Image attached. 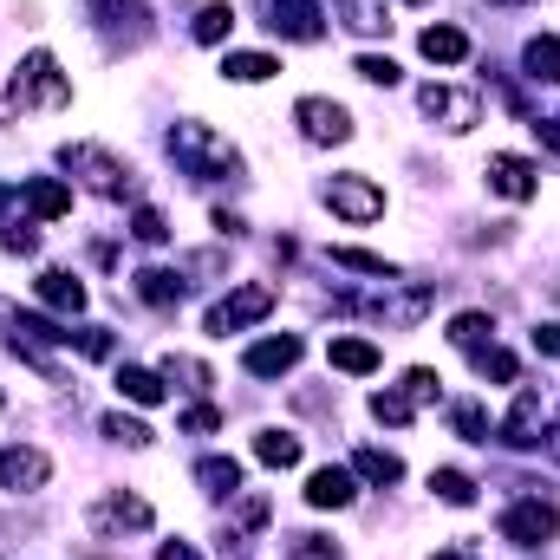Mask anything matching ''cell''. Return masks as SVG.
Masks as SVG:
<instances>
[{"mask_svg": "<svg viewBox=\"0 0 560 560\" xmlns=\"http://www.w3.org/2000/svg\"><path fill=\"white\" fill-rule=\"evenodd\" d=\"M7 105L13 112H33V105H72V79L59 72V59L52 52H26L20 59V72H13V85H7Z\"/></svg>", "mask_w": 560, "mask_h": 560, "instance_id": "1", "label": "cell"}, {"mask_svg": "<svg viewBox=\"0 0 560 560\" xmlns=\"http://www.w3.org/2000/svg\"><path fill=\"white\" fill-rule=\"evenodd\" d=\"M170 156H176L189 176H242L235 143H222L209 125H176V131H170Z\"/></svg>", "mask_w": 560, "mask_h": 560, "instance_id": "2", "label": "cell"}, {"mask_svg": "<svg viewBox=\"0 0 560 560\" xmlns=\"http://www.w3.org/2000/svg\"><path fill=\"white\" fill-rule=\"evenodd\" d=\"M275 300H280V293L268 287V280H248V287H235L229 300H215L202 326H209L215 339H229V332H248V326H261V319L275 313Z\"/></svg>", "mask_w": 560, "mask_h": 560, "instance_id": "3", "label": "cell"}, {"mask_svg": "<svg viewBox=\"0 0 560 560\" xmlns=\"http://www.w3.org/2000/svg\"><path fill=\"white\" fill-rule=\"evenodd\" d=\"M59 163H66L72 176H85L98 196H131V189H138L131 163H118V156H112V150H98V143H66V150H59Z\"/></svg>", "mask_w": 560, "mask_h": 560, "instance_id": "4", "label": "cell"}, {"mask_svg": "<svg viewBox=\"0 0 560 560\" xmlns=\"http://www.w3.org/2000/svg\"><path fill=\"white\" fill-rule=\"evenodd\" d=\"M85 7H92V20H98L105 46L131 52V46L150 39V0H85Z\"/></svg>", "mask_w": 560, "mask_h": 560, "instance_id": "5", "label": "cell"}, {"mask_svg": "<svg viewBox=\"0 0 560 560\" xmlns=\"http://www.w3.org/2000/svg\"><path fill=\"white\" fill-rule=\"evenodd\" d=\"M326 209L346 215V222H378V215H385V189H378L372 176H352V170H346V176L326 183Z\"/></svg>", "mask_w": 560, "mask_h": 560, "instance_id": "6", "label": "cell"}, {"mask_svg": "<svg viewBox=\"0 0 560 560\" xmlns=\"http://www.w3.org/2000/svg\"><path fill=\"white\" fill-rule=\"evenodd\" d=\"M555 535H560V515L541 502V495H528V502L502 509V541H515V548H548Z\"/></svg>", "mask_w": 560, "mask_h": 560, "instance_id": "7", "label": "cell"}, {"mask_svg": "<svg viewBox=\"0 0 560 560\" xmlns=\"http://www.w3.org/2000/svg\"><path fill=\"white\" fill-rule=\"evenodd\" d=\"M85 522H92V535H105V541H112V535H143L156 515H150V502H143V495H125V489H118V495H98Z\"/></svg>", "mask_w": 560, "mask_h": 560, "instance_id": "8", "label": "cell"}, {"mask_svg": "<svg viewBox=\"0 0 560 560\" xmlns=\"http://www.w3.org/2000/svg\"><path fill=\"white\" fill-rule=\"evenodd\" d=\"M418 105H423V118H436L443 131H469V125H482V98L476 92H456V85H423L418 92Z\"/></svg>", "mask_w": 560, "mask_h": 560, "instance_id": "9", "label": "cell"}, {"mask_svg": "<svg viewBox=\"0 0 560 560\" xmlns=\"http://www.w3.org/2000/svg\"><path fill=\"white\" fill-rule=\"evenodd\" d=\"M300 332H268V339H255L248 352H242V372L248 378H287L293 365H300Z\"/></svg>", "mask_w": 560, "mask_h": 560, "instance_id": "10", "label": "cell"}, {"mask_svg": "<svg viewBox=\"0 0 560 560\" xmlns=\"http://www.w3.org/2000/svg\"><path fill=\"white\" fill-rule=\"evenodd\" d=\"M293 118H300V131L313 143H346L352 138V112H346L339 98H300Z\"/></svg>", "mask_w": 560, "mask_h": 560, "instance_id": "11", "label": "cell"}, {"mask_svg": "<svg viewBox=\"0 0 560 560\" xmlns=\"http://www.w3.org/2000/svg\"><path fill=\"white\" fill-rule=\"evenodd\" d=\"M482 176H489V189H495V196H509V202H528V196L541 189V170H535L528 156H515V150H495Z\"/></svg>", "mask_w": 560, "mask_h": 560, "instance_id": "12", "label": "cell"}, {"mask_svg": "<svg viewBox=\"0 0 560 560\" xmlns=\"http://www.w3.org/2000/svg\"><path fill=\"white\" fill-rule=\"evenodd\" d=\"M52 482V463H46V450H26V443H7L0 450V489H20V495H33V489H46Z\"/></svg>", "mask_w": 560, "mask_h": 560, "instance_id": "13", "label": "cell"}, {"mask_svg": "<svg viewBox=\"0 0 560 560\" xmlns=\"http://www.w3.org/2000/svg\"><path fill=\"white\" fill-rule=\"evenodd\" d=\"M541 430H548V405H541V392H522L515 411L502 418V443H509V450H535Z\"/></svg>", "mask_w": 560, "mask_h": 560, "instance_id": "14", "label": "cell"}, {"mask_svg": "<svg viewBox=\"0 0 560 560\" xmlns=\"http://www.w3.org/2000/svg\"><path fill=\"white\" fill-rule=\"evenodd\" d=\"M268 13H275L268 26H275L280 39H319V20H326L319 0H268Z\"/></svg>", "mask_w": 560, "mask_h": 560, "instance_id": "15", "label": "cell"}, {"mask_svg": "<svg viewBox=\"0 0 560 560\" xmlns=\"http://www.w3.org/2000/svg\"><path fill=\"white\" fill-rule=\"evenodd\" d=\"M20 202H26L33 222H59V215H72V189H66L59 176H33V183L20 189Z\"/></svg>", "mask_w": 560, "mask_h": 560, "instance_id": "16", "label": "cell"}, {"mask_svg": "<svg viewBox=\"0 0 560 560\" xmlns=\"http://www.w3.org/2000/svg\"><path fill=\"white\" fill-rule=\"evenodd\" d=\"M352 495H359V476L339 469V463H326V469L306 476V502H313V509H346Z\"/></svg>", "mask_w": 560, "mask_h": 560, "instance_id": "17", "label": "cell"}, {"mask_svg": "<svg viewBox=\"0 0 560 560\" xmlns=\"http://www.w3.org/2000/svg\"><path fill=\"white\" fill-rule=\"evenodd\" d=\"M326 365H332V372H346V378H372V372H378V346L346 332V339H332V346H326Z\"/></svg>", "mask_w": 560, "mask_h": 560, "instance_id": "18", "label": "cell"}, {"mask_svg": "<svg viewBox=\"0 0 560 560\" xmlns=\"http://www.w3.org/2000/svg\"><path fill=\"white\" fill-rule=\"evenodd\" d=\"M352 476H365L372 489H398V482H405V463H398L392 450H378V443H359V450H352Z\"/></svg>", "mask_w": 560, "mask_h": 560, "instance_id": "19", "label": "cell"}, {"mask_svg": "<svg viewBox=\"0 0 560 560\" xmlns=\"http://www.w3.org/2000/svg\"><path fill=\"white\" fill-rule=\"evenodd\" d=\"M418 52L430 66H463V59H469V33H463V26H423Z\"/></svg>", "mask_w": 560, "mask_h": 560, "instance_id": "20", "label": "cell"}, {"mask_svg": "<svg viewBox=\"0 0 560 560\" xmlns=\"http://www.w3.org/2000/svg\"><path fill=\"white\" fill-rule=\"evenodd\" d=\"M39 300H46L52 313H85V280L66 275V268H46V275H39Z\"/></svg>", "mask_w": 560, "mask_h": 560, "instance_id": "21", "label": "cell"}, {"mask_svg": "<svg viewBox=\"0 0 560 560\" xmlns=\"http://www.w3.org/2000/svg\"><path fill=\"white\" fill-rule=\"evenodd\" d=\"M196 482H202V495H242V463L235 456H202L196 463Z\"/></svg>", "mask_w": 560, "mask_h": 560, "instance_id": "22", "label": "cell"}, {"mask_svg": "<svg viewBox=\"0 0 560 560\" xmlns=\"http://www.w3.org/2000/svg\"><path fill=\"white\" fill-rule=\"evenodd\" d=\"M522 66H528V79L560 85V33H535V39L522 46Z\"/></svg>", "mask_w": 560, "mask_h": 560, "instance_id": "23", "label": "cell"}, {"mask_svg": "<svg viewBox=\"0 0 560 560\" xmlns=\"http://www.w3.org/2000/svg\"><path fill=\"white\" fill-rule=\"evenodd\" d=\"M131 287H138L143 306H163V313L183 300V280L170 275V268H138V275H131Z\"/></svg>", "mask_w": 560, "mask_h": 560, "instance_id": "24", "label": "cell"}, {"mask_svg": "<svg viewBox=\"0 0 560 560\" xmlns=\"http://www.w3.org/2000/svg\"><path fill=\"white\" fill-rule=\"evenodd\" d=\"M280 59L275 52H229L222 59V79H235V85H261V79H275Z\"/></svg>", "mask_w": 560, "mask_h": 560, "instance_id": "25", "label": "cell"}, {"mask_svg": "<svg viewBox=\"0 0 560 560\" xmlns=\"http://www.w3.org/2000/svg\"><path fill=\"white\" fill-rule=\"evenodd\" d=\"M332 268H352V275H372V280H398V261H385V255H372V248H332Z\"/></svg>", "mask_w": 560, "mask_h": 560, "instance_id": "26", "label": "cell"}, {"mask_svg": "<svg viewBox=\"0 0 560 560\" xmlns=\"http://www.w3.org/2000/svg\"><path fill=\"white\" fill-rule=\"evenodd\" d=\"M118 398H131V405H163V378L143 372V365H118Z\"/></svg>", "mask_w": 560, "mask_h": 560, "instance_id": "27", "label": "cell"}, {"mask_svg": "<svg viewBox=\"0 0 560 560\" xmlns=\"http://www.w3.org/2000/svg\"><path fill=\"white\" fill-rule=\"evenodd\" d=\"M255 456H261L268 469H293V463H300V436H293V430H261V436H255Z\"/></svg>", "mask_w": 560, "mask_h": 560, "instance_id": "28", "label": "cell"}, {"mask_svg": "<svg viewBox=\"0 0 560 560\" xmlns=\"http://www.w3.org/2000/svg\"><path fill=\"white\" fill-rule=\"evenodd\" d=\"M339 13H346L352 33H392V7L385 0H339Z\"/></svg>", "mask_w": 560, "mask_h": 560, "instance_id": "29", "label": "cell"}, {"mask_svg": "<svg viewBox=\"0 0 560 560\" xmlns=\"http://www.w3.org/2000/svg\"><path fill=\"white\" fill-rule=\"evenodd\" d=\"M229 33H235V7H229V0H209V7L196 13V39H202V46H222Z\"/></svg>", "mask_w": 560, "mask_h": 560, "instance_id": "30", "label": "cell"}, {"mask_svg": "<svg viewBox=\"0 0 560 560\" xmlns=\"http://www.w3.org/2000/svg\"><path fill=\"white\" fill-rule=\"evenodd\" d=\"M430 495L450 502V509H469V502H476V482H469L463 469H430Z\"/></svg>", "mask_w": 560, "mask_h": 560, "instance_id": "31", "label": "cell"}, {"mask_svg": "<svg viewBox=\"0 0 560 560\" xmlns=\"http://www.w3.org/2000/svg\"><path fill=\"white\" fill-rule=\"evenodd\" d=\"M489 332H495V319H489V313H456V319H450V339H456L463 352H482V346H489Z\"/></svg>", "mask_w": 560, "mask_h": 560, "instance_id": "32", "label": "cell"}, {"mask_svg": "<svg viewBox=\"0 0 560 560\" xmlns=\"http://www.w3.org/2000/svg\"><path fill=\"white\" fill-rule=\"evenodd\" d=\"M163 378H183V392H209V385H215V372H209L202 359H183V352L163 359Z\"/></svg>", "mask_w": 560, "mask_h": 560, "instance_id": "33", "label": "cell"}, {"mask_svg": "<svg viewBox=\"0 0 560 560\" xmlns=\"http://www.w3.org/2000/svg\"><path fill=\"white\" fill-rule=\"evenodd\" d=\"M352 72H359L365 85H398V59H392V52H359Z\"/></svg>", "mask_w": 560, "mask_h": 560, "instance_id": "34", "label": "cell"}, {"mask_svg": "<svg viewBox=\"0 0 560 560\" xmlns=\"http://www.w3.org/2000/svg\"><path fill=\"white\" fill-rule=\"evenodd\" d=\"M105 436H112V443H125V450H150V423L125 418V411H112V418H105Z\"/></svg>", "mask_w": 560, "mask_h": 560, "instance_id": "35", "label": "cell"}, {"mask_svg": "<svg viewBox=\"0 0 560 560\" xmlns=\"http://www.w3.org/2000/svg\"><path fill=\"white\" fill-rule=\"evenodd\" d=\"M476 372H482V378H495V385H515V352L482 346V352H476Z\"/></svg>", "mask_w": 560, "mask_h": 560, "instance_id": "36", "label": "cell"}, {"mask_svg": "<svg viewBox=\"0 0 560 560\" xmlns=\"http://www.w3.org/2000/svg\"><path fill=\"white\" fill-rule=\"evenodd\" d=\"M450 423H456V436H463V443H489V411H482V405H456Z\"/></svg>", "mask_w": 560, "mask_h": 560, "instance_id": "37", "label": "cell"}, {"mask_svg": "<svg viewBox=\"0 0 560 560\" xmlns=\"http://www.w3.org/2000/svg\"><path fill=\"white\" fill-rule=\"evenodd\" d=\"M411 411H418V405H411L405 392H372V418L378 423H411Z\"/></svg>", "mask_w": 560, "mask_h": 560, "instance_id": "38", "label": "cell"}, {"mask_svg": "<svg viewBox=\"0 0 560 560\" xmlns=\"http://www.w3.org/2000/svg\"><path fill=\"white\" fill-rule=\"evenodd\" d=\"M287 555H293V560H346L326 535H287Z\"/></svg>", "mask_w": 560, "mask_h": 560, "instance_id": "39", "label": "cell"}, {"mask_svg": "<svg viewBox=\"0 0 560 560\" xmlns=\"http://www.w3.org/2000/svg\"><path fill=\"white\" fill-rule=\"evenodd\" d=\"M131 235H138L143 248H163V242H170V222H163L156 209H138V215H131Z\"/></svg>", "mask_w": 560, "mask_h": 560, "instance_id": "40", "label": "cell"}, {"mask_svg": "<svg viewBox=\"0 0 560 560\" xmlns=\"http://www.w3.org/2000/svg\"><path fill=\"white\" fill-rule=\"evenodd\" d=\"M72 346H79L85 359H112V346H118V339H112L105 326H79V332H72Z\"/></svg>", "mask_w": 560, "mask_h": 560, "instance_id": "41", "label": "cell"}, {"mask_svg": "<svg viewBox=\"0 0 560 560\" xmlns=\"http://www.w3.org/2000/svg\"><path fill=\"white\" fill-rule=\"evenodd\" d=\"M436 385H443V378H436L430 365H411V372H405V398H411V405H430V398H436Z\"/></svg>", "mask_w": 560, "mask_h": 560, "instance_id": "42", "label": "cell"}, {"mask_svg": "<svg viewBox=\"0 0 560 560\" xmlns=\"http://www.w3.org/2000/svg\"><path fill=\"white\" fill-rule=\"evenodd\" d=\"M183 430H189V436H215V430H222V411H215V405H196V411H183Z\"/></svg>", "mask_w": 560, "mask_h": 560, "instance_id": "43", "label": "cell"}, {"mask_svg": "<svg viewBox=\"0 0 560 560\" xmlns=\"http://www.w3.org/2000/svg\"><path fill=\"white\" fill-rule=\"evenodd\" d=\"M33 248H39L33 229H0V255H33Z\"/></svg>", "mask_w": 560, "mask_h": 560, "instance_id": "44", "label": "cell"}, {"mask_svg": "<svg viewBox=\"0 0 560 560\" xmlns=\"http://www.w3.org/2000/svg\"><path fill=\"white\" fill-rule=\"evenodd\" d=\"M268 522V502L261 495H242V528H261Z\"/></svg>", "mask_w": 560, "mask_h": 560, "instance_id": "45", "label": "cell"}, {"mask_svg": "<svg viewBox=\"0 0 560 560\" xmlns=\"http://www.w3.org/2000/svg\"><path fill=\"white\" fill-rule=\"evenodd\" d=\"M535 352H548V359H560V319H555V326H541V332H535Z\"/></svg>", "mask_w": 560, "mask_h": 560, "instance_id": "46", "label": "cell"}, {"mask_svg": "<svg viewBox=\"0 0 560 560\" xmlns=\"http://www.w3.org/2000/svg\"><path fill=\"white\" fill-rule=\"evenodd\" d=\"M156 560H202V555H196L189 541H163V548H156Z\"/></svg>", "mask_w": 560, "mask_h": 560, "instance_id": "47", "label": "cell"}, {"mask_svg": "<svg viewBox=\"0 0 560 560\" xmlns=\"http://www.w3.org/2000/svg\"><path fill=\"white\" fill-rule=\"evenodd\" d=\"M535 131H541V143H548V150H555V156H560V118H541Z\"/></svg>", "mask_w": 560, "mask_h": 560, "instance_id": "48", "label": "cell"}, {"mask_svg": "<svg viewBox=\"0 0 560 560\" xmlns=\"http://www.w3.org/2000/svg\"><path fill=\"white\" fill-rule=\"evenodd\" d=\"M7 196H13V189H7V183H0V209H7Z\"/></svg>", "mask_w": 560, "mask_h": 560, "instance_id": "49", "label": "cell"}, {"mask_svg": "<svg viewBox=\"0 0 560 560\" xmlns=\"http://www.w3.org/2000/svg\"><path fill=\"white\" fill-rule=\"evenodd\" d=\"M495 7H522V0H495Z\"/></svg>", "mask_w": 560, "mask_h": 560, "instance_id": "50", "label": "cell"}, {"mask_svg": "<svg viewBox=\"0 0 560 560\" xmlns=\"http://www.w3.org/2000/svg\"><path fill=\"white\" fill-rule=\"evenodd\" d=\"M0 411H7V398H0Z\"/></svg>", "mask_w": 560, "mask_h": 560, "instance_id": "51", "label": "cell"}, {"mask_svg": "<svg viewBox=\"0 0 560 560\" xmlns=\"http://www.w3.org/2000/svg\"><path fill=\"white\" fill-rule=\"evenodd\" d=\"M411 7H423V0H411Z\"/></svg>", "mask_w": 560, "mask_h": 560, "instance_id": "52", "label": "cell"}]
</instances>
